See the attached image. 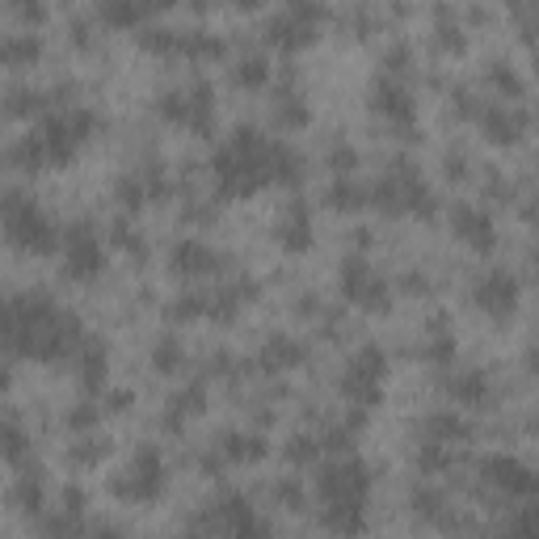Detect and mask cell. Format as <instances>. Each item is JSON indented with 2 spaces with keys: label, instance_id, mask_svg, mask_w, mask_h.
<instances>
[{
  "label": "cell",
  "instance_id": "obj_1",
  "mask_svg": "<svg viewBox=\"0 0 539 539\" xmlns=\"http://www.w3.org/2000/svg\"><path fill=\"white\" fill-rule=\"evenodd\" d=\"M85 329L72 312H59L47 295H17L5 304V346L34 363H68Z\"/></svg>",
  "mask_w": 539,
  "mask_h": 539
},
{
  "label": "cell",
  "instance_id": "obj_2",
  "mask_svg": "<svg viewBox=\"0 0 539 539\" xmlns=\"http://www.w3.org/2000/svg\"><path fill=\"white\" fill-rule=\"evenodd\" d=\"M316 493H321V502H325L329 531H342V535L363 531V506L371 493L367 464H358V459H333V464H325L321 481H316Z\"/></svg>",
  "mask_w": 539,
  "mask_h": 539
},
{
  "label": "cell",
  "instance_id": "obj_3",
  "mask_svg": "<svg viewBox=\"0 0 539 539\" xmlns=\"http://www.w3.org/2000/svg\"><path fill=\"white\" fill-rule=\"evenodd\" d=\"M5 236H9V245L22 253H55L64 245V232L34 207V198L17 194V190L5 194Z\"/></svg>",
  "mask_w": 539,
  "mask_h": 539
},
{
  "label": "cell",
  "instance_id": "obj_4",
  "mask_svg": "<svg viewBox=\"0 0 539 539\" xmlns=\"http://www.w3.org/2000/svg\"><path fill=\"white\" fill-rule=\"evenodd\" d=\"M97 131V114L85 106H68V110H51L43 123H38V139L47 148L51 165H68L76 152H81Z\"/></svg>",
  "mask_w": 539,
  "mask_h": 539
},
{
  "label": "cell",
  "instance_id": "obj_5",
  "mask_svg": "<svg viewBox=\"0 0 539 539\" xmlns=\"http://www.w3.org/2000/svg\"><path fill=\"white\" fill-rule=\"evenodd\" d=\"M384 375H388V358L379 346H363L358 350L346 371H342V396H346V405H358V409H375L379 405V396H384Z\"/></svg>",
  "mask_w": 539,
  "mask_h": 539
},
{
  "label": "cell",
  "instance_id": "obj_6",
  "mask_svg": "<svg viewBox=\"0 0 539 539\" xmlns=\"http://www.w3.org/2000/svg\"><path fill=\"white\" fill-rule=\"evenodd\" d=\"M337 295L346 304L363 308V312H388L392 308V287L384 274H375L367 257H346L342 262V274H337Z\"/></svg>",
  "mask_w": 539,
  "mask_h": 539
},
{
  "label": "cell",
  "instance_id": "obj_7",
  "mask_svg": "<svg viewBox=\"0 0 539 539\" xmlns=\"http://www.w3.org/2000/svg\"><path fill=\"white\" fill-rule=\"evenodd\" d=\"M156 114L173 127H186V131H211V118H215V93L207 81H198L190 89H169L156 97Z\"/></svg>",
  "mask_w": 539,
  "mask_h": 539
},
{
  "label": "cell",
  "instance_id": "obj_8",
  "mask_svg": "<svg viewBox=\"0 0 539 539\" xmlns=\"http://www.w3.org/2000/svg\"><path fill=\"white\" fill-rule=\"evenodd\" d=\"M169 485V472H165V459L156 447H139L131 455L127 472L114 481V493L123 497V502H156V497L165 493Z\"/></svg>",
  "mask_w": 539,
  "mask_h": 539
},
{
  "label": "cell",
  "instance_id": "obj_9",
  "mask_svg": "<svg viewBox=\"0 0 539 539\" xmlns=\"http://www.w3.org/2000/svg\"><path fill=\"white\" fill-rule=\"evenodd\" d=\"M59 253H64V278H72V283H93L106 270V249H102V236L93 232V224H72L64 232Z\"/></svg>",
  "mask_w": 539,
  "mask_h": 539
},
{
  "label": "cell",
  "instance_id": "obj_10",
  "mask_svg": "<svg viewBox=\"0 0 539 539\" xmlns=\"http://www.w3.org/2000/svg\"><path fill=\"white\" fill-rule=\"evenodd\" d=\"M190 531H215V535H253V531H262V523L253 518V506L245 502L241 493H219L215 502L203 510L190 523Z\"/></svg>",
  "mask_w": 539,
  "mask_h": 539
},
{
  "label": "cell",
  "instance_id": "obj_11",
  "mask_svg": "<svg viewBox=\"0 0 539 539\" xmlns=\"http://www.w3.org/2000/svg\"><path fill=\"white\" fill-rule=\"evenodd\" d=\"M224 257H219L211 245L194 241V236H182L173 249H169V274L182 278V283H203V278H215Z\"/></svg>",
  "mask_w": 539,
  "mask_h": 539
},
{
  "label": "cell",
  "instance_id": "obj_12",
  "mask_svg": "<svg viewBox=\"0 0 539 539\" xmlns=\"http://www.w3.org/2000/svg\"><path fill=\"white\" fill-rule=\"evenodd\" d=\"M472 304L485 316H493V321H506L518 308V278L506 270H485L472 287Z\"/></svg>",
  "mask_w": 539,
  "mask_h": 539
},
{
  "label": "cell",
  "instance_id": "obj_13",
  "mask_svg": "<svg viewBox=\"0 0 539 539\" xmlns=\"http://www.w3.org/2000/svg\"><path fill=\"white\" fill-rule=\"evenodd\" d=\"M371 110L384 118V123H392L396 131L413 127V93L405 89L401 76L379 72V81L371 85Z\"/></svg>",
  "mask_w": 539,
  "mask_h": 539
},
{
  "label": "cell",
  "instance_id": "obj_14",
  "mask_svg": "<svg viewBox=\"0 0 539 539\" xmlns=\"http://www.w3.org/2000/svg\"><path fill=\"white\" fill-rule=\"evenodd\" d=\"M481 476H485V485H493L506 497H535L539 493V476L510 455H489L481 464Z\"/></svg>",
  "mask_w": 539,
  "mask_h": 539
},
{
  "label": "cell",
  "instance_id": "obj_15",
  "mask_svg": "<svg viewBox=\"0 0 539 539\" xmlns=\"http://www.w3.org/2000/svg\"><path fill=\"white\" fill-rule=\"evenodd\" d=\"M451 232L459 245H468L472 253H489L497 245V232H493V219L485 207H472V203H459L451 211Z\"/></svg>",
  "mask_w": 539,
  "mask_h": 539
},
{
  "label": "cell",
  "instance_id": "obj_16",
  "mask_svg": "<svg viewBox=\"0 0 539 539\" xmlns=\"http://www.w3.org/2000/svg\"><path fill=\"white\" fill-rule=\"evenodd\" d=\"M476 127L485 131L489 144H518L527 131V114L518 110L514 102H493L485 106L481 114H476Z\"/></svg>",
  "mask_w": 539,
  "mask_h": 539
},
{
  "label": "cell",
  "instance_id": "obj_17",
  "mask_svg": "<svg viewBox=\"0 0 539 539\" xmlns=\"http://www.w3.org/2000/svg\"><path fill=\"white\" fill-rule=\"evenodd\" d=\"M262 38H266V47L291 55V51H299V47L316 43V26H312V22H304V17H295V13L287 9V13L270 17L266 30H262Z\"/></svg>",
  "mask_w": 539,
  "mask_h": 539
},
{
  "label": "cell",
  "instance_id": "obj_18",
  "mask_svg": "<svg viewBox=\"0 0 539 539\" xmlns=\"http://www.w3.org/2000/svg\"><path fill=\"white\" fill-rule=\"evenodd\" d=\"M308 358V346L299 342V337H287V333H270L262 354H257V367H262L266 375H287L295 371L299 363Z\"/></svg>",
  "mask_w": 539,
  "mask_h": 539
},
{
  "label": "cell",
  "instance_id": "obj_19",
  "mask_svg": "<svg viewBox=\"0 0 539 539\" xmlns=\"http://www.w3.org/2000/svg\"><path fill=\"white\" fill-rule=\"evenodd\" d=\"M203 405H207V384H203V379H190L186 388H177V392L169 396L161 426H165V430H173V434H182L190 417L203 413Z\"/></svg>",
  "mask_w": 539,
  "mask_h": 539
},
{
  "label": "cell",
  "instance_id": "obj_20",
  "mask_svg": "<svg viewBox=\"0 0 539 539\" xmlns=\"http://www.w3.org/2000/svg\"><path fill=\"white\" fill-rule=\"evenodd\" d=\"M68 363L76 367V379H81L85 392H102V388H106V367H110V358H106V346H102V342L85 337Z\"/></svg>",
  "mask_w": 539,
  "mask_h": 539
},
{
  "label": "cell",
  "instance_id": "obj_21",
  "mask_svg": "<svg viewBox=\"0 0 539 539\" xmlns=\"http://www.w3.org/2000/svg\"><path fill=\"white\" fill-rule=\"evenodd\" d=\"M274 241L283 245L287 253H304L312 249V215L304 203H291L283 211V219H278V228H274Z\"/></svg>",
  "mask_w": 539,
  "mask_h": 539
},
{
  "label": "cell",
  "instance_id": "obj_22",
  "mask_svg": "<svg viewBox=\"0 0 539 539\" xmlns=\"http://www.w3.org/2000/svg\"><path fill=\"white\" fill-rule=\"evenodd\" d=\"M443 388H447V396L455 405H472V409L489 405V396H493V384H489L485 371H451L443 379Z\"/></svg>",
  "mask_w": 539,
  "mask_h": 539
},
{
  "label": "cell",
  "instance_id": "obj_23",
  "mask_svg": "<svg viewBox=\"0 0 539 539\" xmlns=\"http://www.w3.org/2000/svg\"><path fill=\"white\" fill-rule=\"evenodd\" d=\"M270 118H274V127H283V131L308 127V106H304V97H299V89L291 85V76L278 85L274 102H270Z\"/></svg>",
  "mask_w": 539,
  "mask_h": 539
},
{
  "label": "cell",
  "instance_id": "obj_24",
  "mask_svg": "<svg viewBox=\"0 0 539 539\" xmlns=\"http://www.w3.org/2000/svg\"><path fill=\"white\" fill-rule=\"evenodd\" d=\"M219 455L228 459V464H262L270 455V443L262 434H249V430H232L219 438Z\"/></svg>",
  "mask_w": 539,
  "mask_h": 539
},
{
  "label": "cell",
  "instance_id": "obj_25",
  "mask_svg": "<svg viewBox=\"0 0 539 539\" xmlns=\"http://www.w3.org/2000/svg\"><path fill=\"white\" fill-rule=\"evenodd\" d=\"M228 76H232V85H236V89L257 93V89H270L274 68H270V59H266V55H245V59H236V64L228 68Z\"/></svg>",
  "mask_w": 539,
  "mask_h": 539
},
{
  "label": "cell",
  "instance_id": "obj_26",
  "mask_svg": "<svg viewBox=\"0 0 539 539\" xmlns=\"http://www.w3.org/2000/svg\"><path fill=\"white\" fill-rule=\"evenodd\" d=\"M144 17L148 13L139 0H97V22L110 26V30H135Z\"/></svg>",
  "mask_w": 539,
  "mask_h": 539
},
{
  "label": "cell",
  "instance_id": "obj_27",
  "mask_svg": "<svg viewBox=\"0 0 539 539\" xmlns=\"http://www.w3.org/2000/svg\"><path fill=\"white\" fill-rule=\"evenodd\" d=\"M422 438H430V443H447V447H455V443H464L468 438V422L459 413H430L426 417V426H422Z\"/></svg>",
  "mask_w": 539,
  "mask_h": 539
},
{
  "label": "cell",
  "instance_id": "obj_28",
  "mask_svg": "<svg viewBox=\"0 0 539 539\" xmlns=\"http://www.w3.org/2000/svg\"><path fill=\"white\" fill-rule=\"evenodd\" d=\"M182 38L186 30H165V26H144L139 30V47H144L148 55H173V59H182Z\"/></svg>",
  "mask_w": 539,
  "mask_h": 539
},
{
  "label": "cell",
  "instance_id": "obj_29",
  "mask_svg": "<svg viewBox=\"0 0 539 539\" xmlns=\"http://www.w3.org/2000/svg\"><path fill=\"white\" fill-rule=\"evenodd\" d=\"M329 207L333 211H358V207H371V190L354 177H337L329 186Z\"/></svg>",
  "mask_w": 539,
  "mask_h": 539
},
{
  "label": "cell",
  "instance_id": "obj_30",
  "mask_svg": "<svg viewBox=\"0 0 539 539\" xmlns=\"http://www.w3.org/2000/svg\"><path fill=\"white\" fill-rule=\"evenodd\" d=\"M38 55H43V43L34 34H9L5 38V68L22 72V68H34Z\"/></svg>",
  "mask_w": 539,
  "mask_h": 539
},
{
  "label": "cell",
  "instance_id": "obj_31",
  "mask_svg": "<svg viewBox=\"0 0 539 539\" xmlns=\"http://www.w3.org/2000/svg\"><path fill=\"white\" fill-rule=\"evenodd\" d=\"M228 47H224V38H215L207 30H186L182 38V59H190V64H198V59H224Z\"/></svg>",
  "mask_w": 539,
  "mask_h": 539
},
{
  "label": "cell",
  "instance_id": "obj_32",
  "mask_svg": "<svg viewBox=\"0 0 539 539\" xmlns=\"http://www.w3.org/2000/svg\"><path fill=\"white\" fill-rule=\"evenodd\" d=\"M114 203L123 207V211H139V207L152 203V194H148V186H144V177H139V169L123 173V177L114 182Z\"/></svg>",
  "mask_w": 539,
  "mask_h": 539
},
{
  "label": "cell",
  "instance_id": "obj_33",
  "mask_svg": "<svg viewBox=\"0 0 539 539\" xmlns=\"http://www.w3.org/2000/svg\"><path fill=\"white\" fill-rule=\"evenodd\" d=\"M283 455H287L291 468H312L316 459L325 455V438H321V434H295L291 443L283 447Z\"/></svg>",
  "mask_w": 539,
  "mask_h": 539
},
{
  "label": "cell",
  "instance_id": "obj_34",
  "mask_svg": "<svg viewBox=\"0 0 539 539\" xmlns=\"http://www.w3.org/2000/svg\"><path fill=\"white\" fill-rule=\"evenodd\" d=\"M186 367V350H182V342L177 337H161V342L152 346V371H161V375H177Z\"/></svg>",
  "mask_w": 539,
  "mask_h": 539
},
{
  "label": "cell",
  "instance_id": "obj_35",
  "mask_svg": "<svg viewBox=\"0 0 539 539\" xmlns=\"http://www.w3.org/2000/svg\"><path fill=\"white\" fill-rule=\"evenodd\" d=\"M0 451H5V464H13V468H22L26 455H30V434L17 426L13 417L5 422V430H0Z\"/></svg>",
  "mask_w": 539,
  "mask_h": 539
},
{
  "label": "cell",
  "instance_id": "obj_36",
  "mask_svg": "<svg viewBox=\"0 0 539 539\" xmlns=\"http://www.w3.org/2000/svg\"><path fill=\"white\" fill-rule=\"evenodd\" d=\"M422 358L430 367H438V371H447L451 367V358H455V337L447 333V329H430V337H426V346H422Z\"/></svg>",
  "mask_w": 539,
  "mask_h": 539
},
{
  "label": "cell",
  "instance_id": "obj_37",
  "mask_svg": "<svg viewBox=\"0 0 539 539\" xmlns=\"http://www.w3.org/2000/svg\"><path fill=\"white\" fill-rule=\"evenodd\" d=\"M102 455H106V443L89 430V434H76V438H72L68 464H76V468H93V464H102Z\"/></svg>",
  "mask_w": 539,
  "mask_h": 539
},
{
  "label": "cell",
  "instance_id": "obj_38",
  "mask_svg": "<svg viewBox=\"0 0 539 539\" xmlns=\"http://www.w3.org/2000/svg\"><path fill=\"white\" fill-rule=\"evenodd\" d=\"M438 17H443V22L434 26V47L443 51V55H459L468 47V38H464V30H459L455 22H451V9H438Z\"/></svg>",
  "mask_w": 539,
  "mask_h": 539
},
{
  "label": "cell",
  "instance_id": "obj_39",
  "mask_svg": "<svg viewBox=\"0 0 539 539\" xmlns=\"http://www.w3.org/2000/svg\"><path fill=\"white\" fill-rule=\"evenodd\" d=\"M110 241L123 249V253H131V257H139V262H144L148 257V241H144V232H139L131 219H118V224L110 228Z\"/></svg>",
  "mask_w": 539,
  "mask_h": 539
},
{
  "label": "cell",
  "instance_id": "obj_40",
  "mask_svg": "<svg viewBox=\"0 0 539 539\" xmlns=\"http://www.w3.org/2000/svg\"><path fill=\"white\" fill-rule=\"evenodd\" d=\"M13 506H22V510H30V514H38L43 510V481H38L34 472H22L17 476V485H13Z\"/></svg>",
  "mask_w": 539,
  "mask_h": 539
},
{
  "label": "cell",
  "instance_id": "obj_41",
  "mask_svg": "<svg viewBox=\"0 0 539 539\" xmlns=\"http://www.w3.org/2000/svg\"><path fill=\"white\" fill-rule=\"evenodd\" d=\"M9 118H26V114H38V110H47V93H38V89H9Z\"/></svg>",
  "mask_w": 539,
  "mask_h": 539
},
{
  "label": "cell",
  "instance_id": "obj_42",
  "mask_svg": "<svg viewBox=\"0 0 539 539\" xmlns=\"http://www.w3.org/2000/svg\"><path fill=\"white\" fill-rule=\"evenodd\" d=\"M489 85L502 93L506 102H518V97H523V76H518L510 64H493L489 68Z\"/></svg>",
  "mask_w": 539,
  "mask_h": 539
},
{
  "label": "cell",
  "instance_id": "obj_43",
  "mask_svg": "<svg viewBox=\"0 0 539 539\" xmlns=\"http://www.w3.org/2000/svg\"><path fill=\"white\" fill-rule=\"evenodd\" d=\"M413 510L422 514V518H434V523L447 527V497L438 493V489H417L413 493Z\"/></svg>",
  "mask_w": 539,
  "mask_h": 539
},
{
  "label": "cell",
  "instance_id": "obj_44",
  "mask_svg": "<svg viewBox=\"0 0 539 539\" xmlns=\"http://www.w3.org/2000/svg\"><path fill=\"white\" fill-rule=\"evenodd\" d=\"M102 413H106V405H93V401H81L68 417H64V426L72 430V434H89L97 422H102Z\"/></svg>",
  "mask_w": 539,
  "mask_h": 539
},
{
  "label": "cell",
  "instance_id": "obj_45",
  "mask_svg": "<svg viewBox=\"0 0 539 539\" xmlns=\"http://www.w3.org/2000/svg\"><path fill=\"white\" fill-rule=\"evenodd\" d=\"M270 497L278 506H287V510H304V489H299L295 481H274L270 485Z\"/></svg>",
  "mask_w": 539,
  "mask_h": 539
},
{
  "label": "cell",
  "instance_id": "obj_46",
  "mask_svg": "<svg viewBox=\"0 0 539 539\" xmlns=\"http://www.w3.org/2000/svg\"><path fill=\"white\" fill-rule=\"evenodd\" d=\"M354 165H358V152H354L350 144H333V148H329V169H333L337 177H350Z\"/></svg>",
  "mask_w": 539,
  "mask_h": 539
},
{
  "label": "cell",
  "instance_id": "obj_47",
  "mask_svg": "<svg viewBox=\"0 0 539 539\" xmlns=\"http://www.w3.org/2000/svg\"><path fill=\"white\" fill-rule=\"evenodd\" d=\"M409 68H413V51H409V47H392V51L384 55V72H388V76H401V81H405Z\"/></svg>",
  "mask_w": 539,
  "mask_h": 539
},
{
  "label": "cell",
  "instance_id": "obj_48",
  "mask_svg": "<svg viewBox=\"0 0 539 539\" xmlns=\"http://www.w3.org/2000/svg\"><path fill=\"white\" fill-rule=\"evenodd\" d=\"M9 9H13L17 17H22L26 26H38V22H43V17H47L43 0H9Z\"/></svg>",
  "mask_w": 539,
  "mask_h": 539
},
{
  "label": "cell",
  "instance_id": "obj_49",
  "mask_svg": "<svg viewBox=\"0 0 539 539\" xmlns=\"http://www.w3.org/2000/svg\"><path fill=\"white\" fill-rule=\"evenodd\" d=\"M401 291H405V295H426V291H430V278H426L422 270H409V274L401 278Z\"/></svg>",
  "mask_w": 539,
  "mask_h": 539
},
{
  "label": "cell",
  "instance_id": "obj_50",
  "mask_svg": "<svg viewBox=\"0 0 539 539\" xmlns=\"http://www.w3.org/2000/svg\"><path fill=\"white\" fill-rule=\"evenodd\" d=\"M131 401H135V396H131V392H110V396H102V405H106V413H123V409H131Z\"/></svg>",
  "mask_w": 539,
  "mask_h": 539
},
{
  "label": "cell",
  "instance_id": "obj_51",
  "mask_svg": "<svg viewBox=\"0 0 539 539\" xmlns=\"http://www.w3.org/2000/svg\"><path fill=\"white\" fill-rule=\"evenodd\" d=\"M468 177V161L464 156H447V182H464Z\"/></svg>",
  "mask_w": 539,
  "mask_h": 539
},
{
  "label": "cell",
  "instance_id": "obj_52",
  "mask_svg": "<svg viewBox=\"0 0 539 539\" xmlns=\"http://www.w3.org/2000/svg\"><path fill=\"white\" fill-rule=\"evenodd\" d=\"M139 5H144V13H165V9L177 5V0H139Z\"/></svg>",
  "mask_w": 539,
  "mask_h": 539
},
{
  "label": "cell",
  "instance_id": "obj_53",
  "mask_svg": "<svg viewBox=\"0 0 539 539\" xmlns=\"http://www.w3.org/2000/svg\"><path fill=\"white\" fill-rule=\"evenodd\" d=\"M527 367H531V371H535V375H539V346H535V350H531V354H527Z\"/></svg>",
  "mask_w": 539,
  "mask_h": 539
},
{
  "label": "cell",
  "instance_id": "obj_54",
  "mask_svg": "<svg viewBox=\"0 0 539 539\" xmlns=\"http://www.w3.org/2000/svg\"><path fill=\"white\" fill-rule=\"evenodd\" d=\"M236 9H262V0H236Z\"/></svg>",
  "mask_w": 539,
  "mask_h": 539
},
{
  "label": "cell",
  "instance_id": "obj_55",
  "mask_svg": "<svg viewBox=\"0 0 539 539\" xmlns=\"http://www.w3.org/2000/svg\"><path fill=\"white\" fill-rule=\"evenodd\" d=\"M527 219H531V224H539V198H535V207H527Z\"/></svg>",
  "mask_w": 539,
  "mask_h": 539
},
{
  "label": "cell",
  "instance_id": "obj_56",
  "mask_svg": "<svg viewBox=\"0 0 539 539\" xmlns=\"http://www.w3.org/2000/svg\"><path fill=\"white\" fill-rule=\"evenodd\" d=\"M190 5H194V9H211V5H215V0H190Z\"/></svg>",
  "mask_w": 539,
  "mask_h": 539
},
{
  "label": "cell",
  "instance_id": "obj_57",
  "mask_svg": "<svg viewBox=\"0 0 539 539\" xmlns=\"http://www.w3.org/2000/svg\"><path fill=\"white\" fill-rule=\"evenodd\" d=\"M535 270H539V253H535Z\"/></svg>",
  "mask_w": 539,
  "mask_h": 539
}]
</instances>
